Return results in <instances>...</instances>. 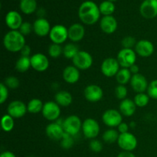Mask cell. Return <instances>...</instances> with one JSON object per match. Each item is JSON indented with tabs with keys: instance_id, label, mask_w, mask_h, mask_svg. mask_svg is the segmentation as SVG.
Masks as SVG:
<instances>
[{
	"instance_id": "obj_18",
	"label": "cell",
	"mask_w": 157,
	"mask_h": 157,
	"mask_svg": "<svg viewBox=\"0 0 157 157\" xmlns=\"http://www.w3.org/2000/svg\"><path fill=\"white\" fill-rule=\"evenodd\" d=\"M50 23L46 18H39L33 23V31L38 37H45L49 35L51 32Z\"/></svg>"
},
{
	"instance_id": "obj_45",
	"label": "cell",
	"mask_w": 157,
	"mask_h": 157,
	"mask_svg": "<svg viewBox=\"0 0 157 157\" xmlns=\"http://www.w3.org/2000/svg\"><path fill=\"white\" fill-rule=\"evenodd\" d=\"M21 52V56L29 57V56H30V55H31V52H32V50H31L30 46L25 44V45L24 46V48L21 49V52Z\"/></svg>"
},
{
	"instance_id": "obj_49",
	"label": "cell",
	"mask_w": 157,
	"mask_h": 157,
	"mask_svg": "<svg viewBox=\"0 0 157 157\" xmlns=\"http://www.w3.org/2000/svg\"><path fill=\"white\" fill-rule=\"evenodd\" d=\"M129 126H130V127H131V128H133V127H135V126H136V124H135L134 122H131L129 124Z\"/></svg>"
},
{
	"instance_id": "obj_5",
	"label": "cell",
	"mask_w": 157,
	"mask_h": 157,
	"mask_svg": "<svg viewBox=\"0 0 157 157\" xmlns=\"http://www.w3.org/2000/svg\"><path fill=\"white\" fill-rule=\"evenodd\" d=\"M118 146L123 151L132 152L137 147V139L133 133L127 132L125 133H120L117 140Z\"/></svg>"
},
{
	"instance_id": "obj_7",
	"label": "cell",
	"mask_w": 157,
	"mask_h": 157,
	"mask_svg": "<svg viewBox=\"0 0 157 157\" xmlns=\"http://www.w3.org/2000/svg\"><path fill=\"white\" fill-rule=\"evenodd\" d=\"M49 38L54 44H63L68 38V29L62 25H56L51 29Z\"/></svg>"
},
{
	"instance_id": "obj_47",
	"label": "cell",
	"mask_w": 157,
	"mask_h": 157,
	"mask_svg": "<svg viewBox=\"0 0 157 157\" xmlns=\"http://www.w3.org/2000/svg\"><path fill=\"white\" fill-rule=\"evenodd\" d=\"M130 72H131L132 75H136V74H139V71H140V68H139V66L136 65V64H133V65H132L131 67H130Z\"/></svg>"
},
{
	"instance_id": "obj_15",
	"label": "cell",
	"mask_w": 157,
	"mask_h": 157,
	"mask_svg": "<svg viewBox=\"0 0 157 157\" xmlns=\"http://www.w3.org/2000/svg\"><path fill=\"white\" fill-rule=\"evenodd\" d=\"M49 60L46 55L41 53H37L31 57L32 67L38 72L45 71L49 67Z\"/></svg>"
},
{
	"instance_id": "obj_13",
	"label": "cell",
	"mask_w": 157,
	"mask_h": 157,
	"mask_svg": "<svg viewBox=\"0 0 157 157\" xmlns=\"http://www.w3.org/2000/svg\"><path fill=\"white\" fill-rule=\"evenodd\" d=\"M140 12L147 19L157 16V0H144L140 7Z\"/></svg>"
},
{
	"instance_id": "obj_44",
	"label": "cell",
	"mask_w": 157,
	"mask_h": 157,
	"mask_svg": "<svg viewBox=\"0 0 157 157\" xmlns=\"http://www.w3.org/2000/svg\"><path fill=\"white\" fill-rule=\"evenodd\" d=\"M129 127H130V126L127 123L122 122L117 127V130L120 133H125L129 132Z\"/></svg>"
},
{
	"instance_id": "obj_23",
	"label": "cell",
	"mask_w": 157,
	"mask_h": 157,
	"mask_svg": "<svg viewBox=\"0 0 157 157\" xmlns=\"http://www.w3.org/2000/svg\"><path fill=\"white\" fill-rule=\"evenodd\" d=\"M63 78L67 84H73L78 82L80 79V70L74 65H69L63 71Z\"/></svg>"
},
{
	"instance_id": "obj_11",
	"label": "cell",
	"mask_w": 157,
	"mask_h": 157,
	"mask_svg": "<svg viewBox=\"0 0 157 157\" xmlns=\"http://www.w3.org/2000/svg\"><path fill=\"white\" fill-rule=\"evenodd\" d=\"M119 62L117 59L113 58H107L102 62L101 66V70L103 75L107 78H112L116 76L120 71Z\"/></svg>"
},
{
	"instance_id": "obj_38",
	"label": "cell",
	"mask_w": 157,
	"mask_h": 157,
	"mask_svg": "<svg viewBox=\"0 0 157 157\" xmlns=\"http://www.w3.org/2000/svg\"><path fill=\"white\" fill-rule=\"evenodd\" d=\"M127 94H128V91H127V88L126 87L125 85L119 84L115 88V95L117 98V99L121 100V101L126 99Z\"/></svg>"
},
{
	"instance_id": "obj_17",
	"label": "cell",
	"mask_w": 157,
	"mask_h": 157,
	"mask_svg": "<svg viewBox=\"0 0 157 157\" xmlns=\"http://www.w3.org/2000/svg\"><path fill=\"white\" fill-rule=\"evenodd\" d=\"M130 85L136 94L145 93L149 87L147 78L140 73L133 75L132 76L131 80H130Z\"/></svg>"
},
{
	"instance_id": "obj_12",
	"label": "cell",
	"mask_w": 157,
	"mask_h": 157,
	"mask_svg": "<svg viewBox=\"0 0 157 157\" xmlns=\"http://www.w3.org/2000/svg\"><path fill=\"white\" fill-rule=\"evenodd\" d=\"M7 112L8 114L10 115L14 119L21 118L28 112L27 105L21 101H13L8 106Z\"/></svg>"
},
{
	"instance_id": "obj_28",
	"label": "cell",
	"mask_w": 157,
	"mask_h": 157,
	"mask_svg": "<svg viewBox=\"0 0 157 157\" xmlns=\"http://www.w3.org/2000/svg\"><path fill=\"white\" fill-rule=\"evenodd\" d=\"M31 67L32 65H31L30 57L21 56V58L17 60L16 63H15V69L17 71L20 72V73H25Z\"/></svg>"
},
{
	"instance_id": "obj_1",
	"label": "cell",
	"mask_w": 157,
	"mask_h": 157,
	"mask_svg": "<svg viewBox=\"0 0 157 157\" xmlns=\"http://www.w3.org/2000/svg\"><path fill=\"white\" fill-rule=\"evenodd\" d=\"M101 15L99 6L92 1H85L80 6L78 16L84 24L87 25L98 22Z\"/></svg>"
},
{
	"instance_id": "obj_4",
	"label": "cell",
	"mask_w": 157,
	"mask_h": 157,
	"mask_svg": "<svg viewBox=\"0 0 157 157\" xmlns=\"http://www.w3.org/2000/svg\"><path fill=\"white\" fill-rule=\"evenodd\" d=\"M82 123L79 117L77 115H70L64 120L62 126L66 133L74 136L82 129Z\"/></svg>"
},
{
	"instance_id": "obj_19",
	"label": "cell",
	"mask_w": 157,
	"mask_h": 157,
	"mask_svg": "<svg viewBox=\"0 0 157 157\" xmlns=\"http://www.w3.org/2000/svg\"><path fill=\"white\" fill-rule=\"evenodd\" d=\"M46 135L52 140H61L64 134V128L57 122L49 124L45 129Z\"/></svg>"
},
{
	"instance_id": "obj_42",
	"label": "cell",
	"mask_w": 157,
	"mask_h": 157,
	"mask_svg": "<svg viewBox=\"0 0 157 157\" xmlns=\"http://www.w3.org/2000/svg\"><path fill=\"white\" fill-rule=\"evenodd\" d=\"M9 97V89L4 83L0 84V104H4Z\"/></svg>"
},
{
	"instance_id": "obj_2",
	"label": "cell",
	"mask_w": 157,
	"mask_h": 157,
	"mask_svg": "<svg viewBox=\"0 0 157 157\" xmlns=\"http://www.w3.org/2000/svg\"><path fill=\"white\" fill-rule=\"evenodd\" d=\"M25 44V38L18 30L9 31L3 38L5 48L11 52H21Z\"/></svg>"
},
{
	"instance_id": "obj_43",
	"label": "cell",
	"mask_w": 157,
	"mask_h": 157,
	"mask_svg": "<svg viewBox=\"0 0 157 157\" xmlns=\"http://www.w3.org/2000/svg\"><path fill=\"white\" fill-rule=\"evenodd\" d=\"M33 30V25H32L30 22L29 21H25L21 24V27L18 29L20 32L24 36H26V35H29V34L32 32V31Z\"/></svg>"
},
{
	"instance_id": "obj_24",
	"label": "cell",
	"mask_w": 157,
	"mask_h": 157,
	"mask_svg": "<svg viewBox=\"0 0 157 157\" xmlns=\"http://www.w3.org/2000/svg\"><path fill=\"white\" fill-rule=\"evenodd\" d=\"M120 112L123 116L131 117L135 113L136 110V105L135 104L134 101L131 99H126L121 101L119 106Z\"/></svg>"
},
{
	"instance_id": "obj_40",
	"label": "cell",
	"mask_w": 157,
	"mask_h": 157,
	"mask_svg": "<svg viewBox=\"0 0 157 157\" xmlns=\"http://www.w3.org/2000/svg\"><path fill=\"white\" fill-rule=\"evenodd\" d=\"M136 41L133 37L132 36H126L123 38L121 41V44L124 47V48H130L133 49V48L136 46Z\"/></svg>"
},
{
	"instance_id": "obj_8",
	"label": "cell",
	"mask_w": 157,
	"mask_h": 157,
	"mask_svg": "<svg viewBox=\"0 0 157 157\" xmlns=\"http://www.w3.org/2000/svg\"><path fill=\"white\" fill-rule=\"evenodd\" d=\"M102 121L107 127H117L123 122V115L115 109H109L103 113Z\"/></svg>"
},
{
	"instance_id": "obj_50",
	"label": "cell",
	"mask_w": 157,
	"mask_h": 157,
	"mask_svg": "<svg viewBox=\"0 0 157 157\" xmlns=\"http://www.w3.org/2000/svg\"><path fill=\"white\" fill-rule=\"evenodd\" d=\"M108 1H110V2H114V1H117V0H108Z\"/></svg>"
},
{
	"instance_id": "obj_51",
	"label": "cell",
	"mask_w": 157,
	"mask_h": 157,
	"mask_svg": "<svg viewBox=\"0 0 157 157\" xmlns=\"http://www.w3.org/2000/svg\"><path fill=\"white\" fill-rule=\"evenodd\" d=\"M29 157H33V156H29Z\"/></svg>"
},
{
	"instance_id": "obj_31",
	"label": "cell",
	"mask_w": 157,
	"mask_h": 157,
	"mask_svg": "<svg viewBox=\"0 0 157 157\" xmlns=\"http://www.w3.org/2000/svg\"><path fill=\"white\" fill-rule=\"evenodd\" d=\"M79 51L76 44L74 43H68L63 48V55L67 59H73Z\"/></svg>"
},
{
	"instance_id": "obj_21",
	"label": "cell",
	"mask_w": 157,
	"mask_h": 157,
	"mask_svg": "<svg viewBox=\"0 0 157 157\" xmlns=\"http://www.w3.org/2000/svg\"><path fill=\"white\" fill-rule=\"evenodd\" d=\"M85 35L84 27L80 23L71 25L68 29V38L72 42L81 41Z\"/></svg>"
},
{
	"instance_id": "obj_20",
	"label": "cell",
	"mask_w": 157,
	"mask_h": 157,
	"mask_svg": "<svg viewBox=\"0 0 157 157\" xmlns=\"http://www.w3.org/2000/svg\"><path fill=\"white\" fill-rule=\"evenodd\" d=\"M6 24L11 30H18L23 23L21 15L16 11H10L6 16Z\"/></svg>"
},
{
	"instance_id": "obj_36",
	"label": "cell",
	"mask_w": 157,
	"mask_h": 157,
	"mask_svg": "<svg viewBox=\"0 0 157 157\" xmlns=\"http://www.w3.org/2000/svg\"><path fill=\"white\" fill-rule=\"evenodd\" d=\"M74 144H75V141H74L73 136L64 133L63 138L61 140V147L63 149H65V150H68V149H71L73 147Z\"/></svg>"
},
{
	"instance_id": "obj_22",
	"label": "cell",
	"mask_w": 157,
	"mask_h": 157,
	"mask_svg": "<svg viewBox=\"0 0 157 157\" xmlns=\"http://www.w3.org/2000/svg\"><path fill=\"white\" fill-rule=\"evenodd\" d=\"M117 25V21L112 15L104 16L101 18L100 22L101 30L106 34H113V32H116Z\"/></svg>"
},
{
	"instance_id": "obj_41",
	"label": "cell",
	"mask_w": 157,
	"mask_h": 157,
	"mask_svg": "<svg viewBox=\"0 0 157 157\" xmlns=\"http://www.w3.org/2000/svg\"><path fill=\"white\" fill-rule=\"evenodd\" d=\"M89 147L94 153H100L103 150V144L100 140L97 139L91 140L89 144Z\"/></svg>"
},
{
	"instance_id": "obj_35",
	"label": "cell",
	"mask_w": 157,
	"mask_h": 157,
	"mask_svg": "<svg viewBox=\"0 0 157 157\" xmlns=\"http://www.w3.org/2000/svg\"><path fill=\"white\" fill-rule=\"evenodd\" d=\"M63 54V48L61 44L52 43L48 48V55L53 58H57Z\"/></svg>"
},
{
	"instance_id": "obj_10",
	"label": "cell",
	"mask_w": 157,
	"mask_h": 157,
	"mask_svg": "<svg viewBox=\"0 0 157 157\" xmlns=\"http://www.w3.org/2000/svg\"><path fill=\"white\" fill-rule=\"evenodd\" d=\"M41 113L48 121H56L61 115V108L55 101H48L44 104Z\"/></svg>"
},
{
	"instance_id": "obj_25",
	"label": "cell",
	"mask_w": 157,
	"mask_h": 157,
	"mask_svg": "<svg viewBox=\"0 0 157 157\" xmlns=\"http://www.w3.org/2000/svg\"><path fill=\"white\" fill-rule=\"evenodd\" d=\"M55 101L60 107H68L71 104L73 98L67 90H61L55 94Z\"/></svg>"
},
{
	"instance_id": "obj_37",
	"label": "cell",
	"mask_w": 157,
	"mask_h": 157,
	"mask_svg": "<svg viewBox=\"0 0 157 157\" xmlns=\"http://www.w3.org/2000/svg\"><path fill=\"white\" fill-rule=\"evenodd\" d=\"M5 85L8 87V88L11 89H16L19 87V80L15 76H9L5 79L4 82Z\"/></svg>"
},
{
	"instance_id": "obj_46",
	"label": "cell",
	"mask_w": 157,
	"mask_h": 157,
	"mask_svg": "<svg viewBox=\"0 0 157 157\" xmlns=\"http://www.w3.org/2000/svg\"><path fill=\"white\" fill-rule=\"evenodd\" d=\"M117 157H136V156L132 152L122 151L118 154Z\"/></svg>"
},
{
	"instance_id": "obj_48",
	"label": "cell",
	"mask_w": 157,
	"mask_h": 157,
	"mask_svg": "<svg viewBox=\"0 0 157 157\" xmlns=\"http://www.w3.org/2000/svg\"><path fill=\"white\" fill-rule=\"evenodd\" d=\"M0 157H16L15 154L12 152L10 151H5L2 152L0 155Z\"/></svg>"
},
{
	"instance_id": "obj_29",
	"label": "cell",
	"mask_w": 157,
	"mask_h": 157,
	"mask_svg": "<svg viewBox=\"0 0 157 157\" xmlns=\"http://www.w3.org/2000/svg\"><path fill=\"white\" fill-rule=\"evenodd\" d=\"M44 104L38 98H33L27 104L28 112L31 113H38L42 111Z\"/></svg>"
},
{
	"instance_id": "obj_33",
	"label": "cell",
	"mask_w": 157,
	"mask_h": 157,
	"mask_svg": "<svg viewBox=\"0 0 157 157\" xmlns=\"http://www.w3.org/2000/svg\"><path fill=\"white\" fill-rule=\"evenodd\" d=\"M14 126H15V122H14V118L12 117L10 115L5 114L2 117L1 121V127L3 131L10 132L13 130Z\"/></svg>"
},
{
	"instance_id": "obj_3",
	"label": "cell",
	"mask_w": 157,
	"mask_h": 157,
	"mask_svg": "<svg viewBox=\"0 0 157 157\" xmlns=\"http://www.w3.org/2000/svg\"><path fill=\"white\" fill-rule=\"evenodd\" d=\"M117 59L122 68H130L136 63V53L133 49L122 48L118 52Z\"/></svg>"
},
{
	"instance_id": "obj_30",
	"label": "cell",
	"mask_w": 157,
	"mask_h": 157,
	"mask_svg": "<svg viewBox=\"0 0 157 157\" xmlns=\"http://www.w3.org/2000/svg\"><path fill=\"white\" fill-rule=\"evenodd\" d=\"M120 133L118 132V130L113 128H110L104 132L102 136V138L103 140L105 143H107V144H113L115 142H117Z\"/></svg>"
},
{
	"instance_id": "obj_39",
	"label": "cell",
	"mask_w": 157,
	"mask_h": 157,
	"mask_svg": "<svg viewBox=\"0 0 157 157\" xmlns=\"http://www.w3.org/2000/svg\"><path fill=\"white\" fill-rule=\"evenodd\" d=\"M147 94L152 99L157 100V79L153 80L149 84Z\"/></svg>"
},
{
	"instance_id": "obj_6",
	"label": "cell",
	"mask_w": 157,
	"mask_h": 157,
	"mask_svg": "<svg viewBox=\"0 0 157 157\" xmlns=\"http://www.w3.org/2000/svg\"><path fill=\"white\" fill-rule=\"evenodd\" d=\"M74 66L79 70H87L93 64V58L91 55L85 51H79L72 59Z\"/></svg>"
},
{
	"instance_id": "obj_27",
	"label": "cell",
	"mask_w": 157,
	"mask_h": 157,
	"mask_svg": "<svg viewBox=\"0 0 157 157\" xmlns=\"http://www.w3.org/2000/svg\"><path fill=\"white\" fill-rule=\"evenodd\" d=\"M20 9L26 15H30L36 11V0H21L20 2Z\"/></svg>"
},
{
	"instance_id": "obj_34",
	"label": "cell",
	"mask_w": 157,
	"mask_h": 157,
	"mask_svg": "<svg viewBox=\"0 0 157 157\" xmlns=\"http://www.w3.org/2000/svg\"><path fill=\"white\" fill-rule=\"evenodd\" d=\"M150 97L146 93H139L136 94V96L134 97V101L135 104L136 105V107H144L149 104V101H150Z\"/></svg>"
},
{
	"instance_id": "obj_9",
	"label": "cell",
	"mask_w": 157,
	"mask_h": 157,
	"mask_svg": "<svg viewBox=\"0 0 157 157\" xmlns=\"http://www.w3.org/2000/svg\"><path fill=\"white\" fill-rule=\"evenodd\" d=\"M82 132L86 138L94 140L100 133V125L96 120L87 118L82 123Z\"/></svg>"
},
{
	"instance_id": "obj_14",
	"label": "cell",
	"mask_w": 157,
	"mask_h": 157,
	"mask_svg": "<svg viewBox=\"0 0 157 157\" xmlns=\"http://www.w3.org/2000/svg\"><path fill=\"white\" fill-rule=\"evenodd\" d=\"M84 95L89 102L96 103L102 99L104 91L102 88L97 84H89L84 89Z\"/></svg>"
},
{
	"instance_id": "obj_16",
	"label": "cell",
	"mask_w": 157,
	"mask_h": 157,
	"mask_svg": "<svg viewBox=\"0 0 157 157\" xmlns=\"http://www.w3.org/2000/svg\"><path fill=\"white\" fill-rule=\"evenodd\" d=\"M154 45L149 40L143 39L137 41L135 46V52L136 55L143 58L150 57L154 52Z\"/></svg>"
},
{
	"instance_id": "obj_26",
	"label": "cell",
	"mask_w": 157,
	"mask_h": 157,
	"mask_svg": "<svg viewBox=\"0 0 157 157\" xmlns=\"http://www.w3.org/2000/svg\"><path fill=\"white\" fill-rule=\"evenodd\" d=\"M132 76H133V75L130 72V69L121 68L120 69V71L115 77H116V80L118 84H121V85H125V84L130 82Z\"/></svg>"
},
{
	"instance_id": "obj_32",
	"label": "cell",
	"mask_w": 157,
	"mask_h": 157,
	"mask_svg": "<svg viewBox=\"0 0 157 157\" xmlns=\"http://www.w3.org/2000/svg\"><path fill=\"white\" fill-rule=\"evenodd\" d=\"M99 9L101 14L104 15V16H107V15H111L114 12L115 6L113 2L106 0L100 4Z\"/></svg>"
}]
</instances>
